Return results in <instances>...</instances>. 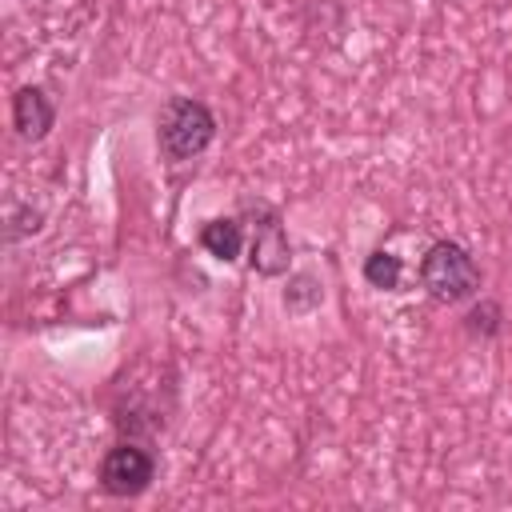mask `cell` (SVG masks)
Listing matches in <instances>:
<instances>
[{
  "label": "cell",
  "instance_id": "1",
  "mask_svg": "<svg viewBox=\"0 0 512 512\" xmlns=\"http://www.w3.org/2000/svg\"><path fill=\"white\" fill-rule=\"evenodd\" d=\"M156 140H160L164 160H172V164L196 160V156L216 140V116H212V108H208L204 100L172 96V100L160 108Z\"/></svg>",
  "mask_w": 512,
  "mask_h": 512
},
{
  "label": "cell",
  "instance_id": "2",
  "mask_svg": "<svg viewBox=\"0 0 512 512\" xmlns=\"http://www.w3.org/2000/svg\"><path fill=\"white\" fill-rule=\"evenodd\" d=\"M420 284L440 304H460L480 292V268L468 248L456 240H436L420 256Z\"/></svg>",
  "mask_w": 512,
  "mask_h": 512
},
{
  "label": "cell",
  "instance_id": "3",
  "mask_svg": "<svg viewBox=\"0 0 512 512\" xmlns=\"http://www.w3.org/2000/svg\"><path fill=\"white\" fill-rule=\"evenodd\" d=\"M244 212L252 216V228H248V264L252 272L260 276H280L292 260V248H288V236H284V224H280V212L264 200H248Z\"/></svg>",
  "mask_w": 512,
  "mask_h": 512
},
{
  "label": "cell",
  "instance_id": "4",
  "mask_svg": "<svg viewBox=\"0 0 512 512\" xmlns=\"http://www.w3.org/2000/svg\"><path fill=\"white\" fill-rule=\"evenodd\" d=\"M156 480V456L132 440H120L100 460V488L108 496H140Z\"/></svg>",
  "mask_w": 512,
  "mask_h": 512
},
{
  "label": "cell",
  "instance_id": "5",
  "mask_svg": "<svg viewBox=\"0 0 512 512\" xmlns=\"http://www.w3.org/2000/svg\"><path fill=\"white\" fill-rule=\"evenodd\" d=\"M12 124H16V132L24 140H44L52 132V124H56L52 96L44 88H36V84L16 88V96H12Z\"/></svg>",
  "mask_w": 512,
  "mask_h": 512
},
{
  "label": "cell",
  "instance_id": "6",
  "mask_svg": "<svg viewBox=\"0 0 512 512\" xmlns=\"http://www.w3.org/2000/svg\"><path fill=\"white\" fill-rule=\"evenodd\" d=\"M244 224L236 220V216H220V220H208L204 228H200V248L208 252V256H216L220 264H232L236 256H240V248H244Z\"/></svg>",
  "mask_w": 512,
  "mask_h": 512
},
{
  "label": "cell",
  "instance_id": "7",
  "mask_svg": "<svg viewBox=\"0 0 512 512\" xmlns=\"http://www.w3.org/2000/svg\"><path fill=\"white\" fill-rule=\"evenodd\" d=\"M364 280H368L372 288H380V292H396L400 280H404V260L392 256V252H384V248H376V252L364 260Z\"/></svg>",
  "mask_w": 512,
  "mask_h": 512
},
{
  "label": "cell",
  "instance_id": "8",
  "mask_svg": "<svg viewBox=\"0 0 512 512\" xmlns=\"http://www.w3.org/2000/svg\"><path fill=\"white\" fill-rule=\"evenodd\" d=\"M324 300V288L316 284V276H308V272H300V276H292V284L284 288V304H288V312H312L316 304Z\"/></svg>",
  "mask_w": 512,
  "mask_h": 512
},
{
  "label": "cell",
  "instance_id": "9",
  "mask_svg": "<svg viewBox=\"0 0 512 512\" xmlns=\"http://www.w3.org/2000/svg\"><path fill=\"white\" fill-rule=\"evenodd\" d=\"M464 328H468L472 336H480V340L500 336V328H504V320H500V304H496V300H480V304L464 316Z\"/></svg>",
  "mask_w": 512,
  "mask_h": 512
},
{
  "label": "cell",
  "instance_id": "10",
  "mask_svg": "<svg viewBox=\"0 0 512 512\" xmlns=\"http://www.w3.org/2000/svg\"><path fill=\"white\" fill-rule=\"evenodd\" d=\"M36 228H40V212H32L28 204H8V228H4L8 244H16V240L32 236Z\"/></svg>",
  "mask_w": 512,
  "mask_h": 512
}]
</instances>
